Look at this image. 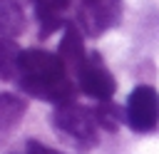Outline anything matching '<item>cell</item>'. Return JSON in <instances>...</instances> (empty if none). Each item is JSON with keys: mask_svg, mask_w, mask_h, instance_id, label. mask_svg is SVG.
Wrapping results in <instances>:
<instances>
[{"mask_svg": "<svg viewBox=\"0 0 159 154\" xmlns=\"http://www.w3.org/2000/svg\"><path fill=\"white\" fill-rule=\"evenodd\" d=\"M67 77V65L62 62L60 55H52L47 50H22L20 55V75L17 84L27 82H50V79H62Z\"/></svg>", "mask_w": 159, "mask_h": 154, "instance_id": "obj_2", "label": "cell"}, {"mask_svg": "<svg viewBox=\"0 0 159 154\" xmlns=\"http://www.w3.org/2000/svg\"><path fill=\"white\" fill-rule=\"evenodd\" d=\"M20 55L22 50L17 47L15 40L10 37H0V79H15L20 75Z\"/></svg>", "mask_w": 159, "mask_h": 154, "instance_id": "obj_9", "label": "cell"}, {"mask_svg": "<svg viewBox=\"0 0 159 154\" xmlns=\"http://www.w3.org/2000/svg\"><path fill=\"white\" fill-rule=\"evenodd\" d=\"M124 122L134 132H152L159 124V94L154 87L139 84L132 89L124 107Z\"/></svg>", "mask_w": 159, "mask_h": 154, "instance_id": "obj_3", "label": "cell"}, {"mask_svg": "<svg viewBox=\"0 0 159 154\" xmlns=\"http://www.w3.org/2000/svg\"><path fill=\"white\" fill-rule=\"evenodd\" d=\"M27 154H62V152H57V149H50V147L40 144L37 139H30V142H27Z\"/></svg>", "mask_w": 159, "mask_h": 154, "instance_id": "obj_11", "label": "cell"}, {"mask_svg": "<svg viewBox=\"0 0 159 154\" xmlns=\"http://www.w3.org/2000/svg\"><path fill=\"white\" fill-rule=\"evenodd\" d=\"M94 119H97L99 127L114 132V129H117V122H119V112H117V107L109 104V99H107V102H102V104L94 109Z\"/></svg>", "mask_w": 159, "mask_h": 154, "instance_id": "obj_10", "label": "cell"}, {"mask_svg": "<svg viewBox=\"0 0 159 154\" xmlns=\"http://www.w3.org/2000/svg\"><path fill=\"white\" fill-rule=\"evenodd\" d=\"M57 55L62 57V62H65L67 70H72V72H77V70L84 65V60L89 57V55L84 52L82 35H80V30H77L75 25H67V27H65V35H62V42H60V52H57Z\"/></svg>", "mask_w": 159, "mask_h": 154, "instance_id": "obj_6", "label": "cell"}, {"mask_svg": "<svg viewBox=\"0 0 159 154\" xmlns=\"http://www.w3.org/2000/svg\"><path fill=\"white\" fill-rule=\"evenodd\" d=\"M52 127L57 129V134H62L65 139H70L75 147L80 149H92L97 144V119L94 112L67 102V104H57L52 112Z\"/></svg>", "mask_w": 159, "mask_h": 154, "instance_id": "obj_1", "label": "cell"}, {"mask_svg": "<svg viewBox=\"0 0 159 154\" xmlns=\"http://www.w3.org/2000/svg\"><path fill=\"white\" fill-rule=\"evenodd\" d=\"M25 32V12L17 0H0V37L15 40Z\"/></svg>", "mask_w": 159, "mask_h": 154, "instance_id": "obj_8", "label": "cell"}, {"mask_svg": "<svg viewBox=\"0 0 159 154\" xmlns=\"http://www.w3.org/2000/svg\"><path fill=\"white\" fill-rule=\"evenodd\" d=\"M27 102L12 92H0V139H5L22 119Z\"/></svg>", "mask_w": 159, "mask_h": 154, "instance_id": "obj_7", "label": "cell"}, {"mask_svg": "<svg viewBox=\"0 0 159 154\" xmlns=\"http://www.w3.org/2000/svg\"><path fill=\"white\" fill-rule=\"evenodd\" d=\"M119 17V0H82V22L92 35H99Z\"/></svg>", "mask_w": 159, "mask_h": 154, "instance_id": "obj_5", "label": "cell"}, {"mask_svg": "<svg viewBox=\"0 0 159 154\" xmlns=\"http://www.w3.org/2000/svg\"><path fill=\"white\" fill-rule=\"evenodd\" d=\"M75 75H77L80 89H82L84 94L99 99V102H107V99L114 94V89H117L114 77L109 75V70L102 65V60H99L97 55H89V57L84 60V65H82Z\"/></svg>", "mask_w": 159, "mask_h": 154, "instance_id": "obj_4", "label": "cell"}]
</instances>
